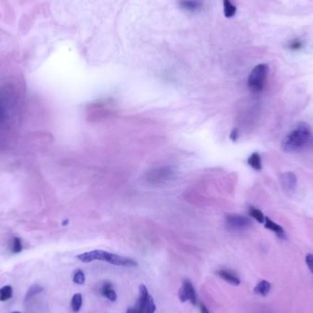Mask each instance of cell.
Returning a JSON list of instances; mask_svg holds the SVG:
<instances>
[{"label":"cell","instance_id":"cell-1","mask_svg":"<svg viewBox=\"0 0 313 313\" xmlns=\"http://www.w3.org/2000/svg\"><path fill=\"white\" fill-rule=\"evenodd\" d=\"M312 138L311 128L306 123H299L284 138L281 148L286 152H295L302 149Z\"/></svg>","mask_w":313,"mask_h":313},{"label":"cell","instance_id":"cell-2","mask_svg":"<svg viewBox=\"0 0 313 313\" xmlns=\"http://www.w3.org/2000/svg\"><path fill=\"white\" fill-rule=\"evenodd\" d=\"M77 258L84 263H90L92 261H105L111 265H115L118 267H134L138 266L137 261L131 259L129 258H126L104 250H92L89 252L83 253L78 255Z\"/></svg>","mask_w":313,"mask_h":313},{"label":"cell","instance_id":"cell-3","mask_svg":"<svg viewBox=\"0 0 313 313\" xmlns=\"http://www.w3.org/2000/svg\"><path fill=\"white\" fill-rule=\"evenodd\" d=\"M268 70L269 68L266 63L258 64L252 70L247 80V86L251 92L258 93L263 91L267 83Z\"/></svg>","mask_w":313,"mask_h":313},{"label":"cell","instance_id":"cell-4","mask_svg":"<svg viewBox=\"0 0 313 313\" xmlns=\"http://www.w3.org/2000/svg\"><path fill=\"white\" fill-rule=\"evenodd\" d=\"M174 174L175 170L172 167L155 168L147 173L146 180L149 184L161 185L168 182Z\"/></svg>","mask_w":313,"mask_h":313},{"label":"cell","instance_id":"cell-5","mask_svg":"<svg viewBox=\"0 0 313 313\" xmlns=\"http://www.w3.org/2000/svg\"><path fill=\"white\" fill-rule=\"evenodd\" d=\"M227 227L234 231H242L247 229L251 225V221L248 217L241 214H228L225 217Z\"/></svg>","mask_w":313,"mask_h":313},{"label":"cell","instance_id":"cell-6","mask_svg":"<svg viewBox=\"0 0 313 313\" xmlns=\"http://www.w3.org/2000/svg\"><path fill=\"white\" fill-rule=\"evenodd\" d=\"M178 295L182 302L190 301L192 305H196L197 303V296H196L195 289L189 279L184 280L181 289L179 290Z\"/></svg>","mask_w":313,"mask_h":313},{"label":"cell","instance_id":"cell-7","mask_svg":"<svg viewBox=\"0 0 313 313\" xmlns=\"http://www.w3.org/2000/svg\"><path fill=\"white\" fill-rule=\"evenodd\" d=\"M279 182L283 190L288 193H293L297 188V177L293 172H284L279 176Z\"/></svg>","mask_w":313,"mask_h":313},{"label":"cell","instance_id":"cell-8","mask_svg":"<svg viewBox=\"0 0 313 313\" xmlns=\"http://www.w3.org/2000/svg\"><path fill=\"white\" fill-rule=\"evenodd\" d=\"M216 274L219 276L223 280H225L226 282L229 283L231 285L234 286H239L241 280L239 278V276L237 275L236 272L232 271V270H228V269H220L216 272Z\"/></svg>","mask_w":313,"mask_h":313},{"label":"cell","instance_id":"cell-9","mask_svg":"<svg viewBox=\"0 0 313 313\" xmlns=\"http://www.w3.org/2000/svg\"><path fill=\"white\" fill-rule=\"evenodd\" d=\"M264 225H265V227H266L267 229L270 230V231H272L273 233H275L277 237H281V238L285 237V231H284L282 227H281L279 224L276 223L275 221H273L271 219H269L268 217L265 218Z\"/></svg>","mask_w":313,"mask_h":313},{"label":"cell","instance_id":"cell-10","mask_svg":"<svg viewBox=\"0 0 313 313\" xmlns=\"http://www.w3.org/2000/svg\"><path fill=\"white\" fill-rule=\"evenodd\" d=\"M101 294L108 298L110 301H115L117 298L115 290H113V285L109 282H106L103 285L101 289Z\"/></svg>","mask_w":313,"mask_h":313},{"label":"cell","instance_id":"cell-11","mask_svg":"<svg viewBox=\"0 0 313 313\" xmlns=\"http://www.w3.org/2000/svg\"><path fill=\"white\" fill-rule=\"evenodd\" d=\"M271 284L267 280H261L254 289V292L259 296L265 297L270 292Z\"/></svg>","mask_w":313,"mask_h":313},{"label":"cell","instance_id":"cell-12","mask_svg":"<svg viewBox=\"0 0 313 313\" xmlns=\"http://www.w3.org/2000/svg\"><path fill=\"white\" fill-rule=\"evenodd\" d=\"M222 4H223V13L225 18H230L237 14V7L232 3L231 0H222Z\"/></svg>","mask_w":313,"mask_h":313},{"label":"cell","instance_id":"cell-13","mask_svg":"<svg viewBox=\"0 0 313 313\" xmlns=\"http://www.w3.org/2000/svg\"><path fill=\"white\" fill-rule=\"evenodd\" d=\"M247 163L250 167H252L256 170H261L262 169V161L261 157L258 152L253 153L250 157L247 159Z\"/></svg>","mask_w":313,"mask_h":313},{"label":"cell","instance_id":"cell-14","mask_svg":"<svg viewBox=\"0 0 313 313\" xmlns=\"http://www.w3.org/2000/svg\"><path fill=\"white\" fill-rule=\"evenodd\" d=\"M180 6L189 11H196L201 8V4L197 0H180Z\"/></svg>","mask_w":313,"mask_h":313},{"label":"cell","instance_id":"cell-15","mask_svg":"<svg viewBox=\"0 0 313 313\" xmlns=\"http://www.w3.org/2000/svg\"><path fill=\"white\" fill-rule=\"evenodd\" d=\"M82 304H83L82 294H80V293L74 294L72 298V301H71V308H72L73 312L75 313L80 312V310L82 308Z\"/></svg>","mask_w":313,"mask_h":313},{"label":"cell","instance_id":"cell-16","mask_svg":"<svg viewBox=\"0 0 313 313\" xmlns=\"http://www.w3.org/2000/svg\"><path fill=\"white\" fill-rule=\"evenodd\" d=\"M13 289L11 286L6 285L0 289V301H7L9 298H12Z\"/></svg>","mask_w":313,"mask_h":313},{"label":"cell","instance_id":"cell-17","mask_svg":"<svg viewBox=\"0 0 313 313\" xmlns=\"http://www.w3.org/2000/svg\"><path fill=\"white\" fill-rule=\"evenodd\" d=\"M42 290H43V288H42L40 285L35 284V285L31 286V288L27 291V294H26V298H26V301L30 300V299H31V298H33L34 296L39 294Z\"/></svg>","mask_w":313,"mask_h":313},{"label":"cell","instance_id":"cell-18","mask_svg":"<svg viewBox=\"0 0 313 313\" xmlns=\"http://www.w3.org/2000/svg\"><path fill=\"white\" fill-rule=\"evenodd\" d=\"M249 214H250L251 217H253L255 220H257L260 223H264L266 217H265L264 214L258 209H257L255 207H250L249 208Z\"/></svg>","mask_w":313,"mask_h":313},{"label":"cell","instance_id":"cell-19","mask_svg":"<svg viewBox=\"0 0 313 313\" xmlns=\"http://www.w3.org/2000/svg\"><path fill=\"white\" fill-rule=\"evenodd\" d=\"M22 249H23V246H22V242H21L20 238L14 237L11 241V244H10L11 252L14 253V254H18L22 251Z\"/></svg>","mask_w":313,"mask_h":313},{"label":"cell","instance_id":"cell-20","mask_svg":"<svg viewBox=\"0 0 313 313\" xmlns=\"http://www.w3.org/2000/svg\"><path fill=\"white\" fill-rule=\"evenodd\" d=\"M157 309V306L154 302V299L152 297L149 295L148 298L146 301L145 306H144V310H143V313H155Z\"/></svg>","mask_w":313,"mask_h":313},{"label":"cell","instance_id":"cell-21","mask_svg":"<svg viewBox=\"0 0 313 313\" xmlns=\"http://www.w3.org/2000/svg\"><path fill=\"white\" fill-rule=\"evenodd\" d=\"M73 281L77 285H84L85 282V275L81 269H77L74 274Z\"/></svg>","mask_w":313,"mask_h":313},{"label":"cell","instance_id":"cell-22","mask_svg":"<svg viewBox=\"0 0 313 313\" xmlns=\"http://www.w3.org/2000/svg\"><path fill=\"white\" fill-rule=\"evenodd\" d=\"M303 47V42L299 39H295L293 41H291L289 45V48L290 50H293V51H298V50H300L301 48Z\"/></svg>","mask_w":313,"mask_h":313},{"label":"cell","instance_id":"cell-23","mask_svg":"<svg viewBox=\"0 0 313 313\" xmlns=\"http://www.w3.org/2000/svg\"><path fill=\"white\" fill-rule=\"evenodd\" d=\"M306 264L309 267L310 271L312 272L313 275V254H308L305 258Z\"/></svg>","mask_w":313,"mask_h":313},{"label":"cell","instance_id":"cell-24","mask_svg":"<svg viewBox=\"0 0 313 313\" xmlns=\"http://www.w3.org/2000/svg\"><path fill=\"white\" fill-rule=\"evenodd\" d=\"M230 138H231L233 141H237V138H238V130H237V129H233V131L231 132Z\"/></svg>","mask_w":313,"mask_h":313},{"label":"cell","instance_id":"cell-25","mask_svg":"<svg viewBox=\"0 0 313 313\" xmlns=\"http://www.w3.org/2000/svg\"><path fill=\"white\" fill-rule=\"evenodd\" d=\"M200 311H201V313H210L208 311V309H207L206 306L203 302L200 303Z\"/></svg>","mask_w":313,"mask_h":313},{"label":"cell","instance_id":"cell-26","mask_svg":"<svg viewBox=\"0 0 313 313\" xmlns=\"http://www.w3.org/2000/svg\"><path fill=\"white\" fill-rule=\"evenodd\" d=\"M19 313V312H13V313Z\"/></svg>","mask_w":313,"mask_h":313},{"label":"cell","instance_id":"cell-27","mask_svg":"<svg viewBox=\"0 0 313 313\" xmlns=\"http://www.w3.org/2000/svg\"><path fill=\"white\" fill-rule=\"evenodd\" d=\"M130 313L129 309V311H128V313Z\"/></svg>","mask_w":313,"mask_h":313}]
</instances>
